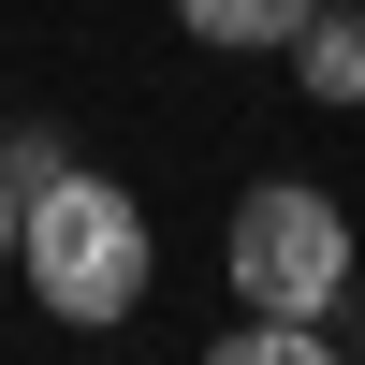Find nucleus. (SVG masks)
Masks as SVG:
<instances>
[{
  "mask_svg": "<svg viewBox=\"0 0 365 365\" xmlns=\"http://www.w3.org/2000/svg\"><path fill=\"white\" fill-rule=\"evenodd\" d=\"M234 292L249 307H307V322H336V292H351V220L307 190V175H263L249 205H234Z\"/></svg>",
  "mask_w": 365,
  "mask_h": 365,
  "instance_id": "f03ea898",
  "label": "nucleus"
},
{
  "mask_svg": "<svg viewBox=\"0 0 365 365\" xmlns=\"http://www.w3.org/2000/svg\"><path fill=\"white\" fill-rule=\"evenodd\" d=\"M15 263L44 292V322H132L146 307V205L73 161L44 190H15Z\"/></svg>",
  "mask_w": 365,
  "mask_h": 365,
  "instance_id": "f257e3e1",
  "label": "nucleus"
},
{
  "mask_svg": "<svg viewBox=\"0 0 365 365\" xmlns=\"http://www.w3.org/2000/svg\"><path fill=\"white\" fill-rule=\"evenodd\" d=\"M44 175H73V132L58 117H15L0 132V190H44Z\"/></svg>",
  "mask_w": 365,
  "mask_h": 365,
  "instance_id": "39448f33",
  "label": "nucleus"
},
{
  "mask_svg": "<svg viewBox=\"0 0 365 365\" xmlns=\"http://www.w3.org/2000/svg\"><path fill=\"white\" fill-rule=\"evenodd\" d=\"M292 73H307L322 103H365V0H351V15H322V0H307V29H292Z\"/></svg>",
  "mask_w": 365,
  "mask_h": 365,
  "instance_id": "7ed1b4c3",
  "label": "nucleus"
},
{
  "mask_svg": "<svg viewBox=\"0 0 365 365\" xmlns=\"http://www.w3.org/2000/svg\"><path fill=\"white\" fill-rule=\"evenodd\" d=\"M175 29H190V44H292L307 0H175Z\"/></svg>",
  "mask_w": 365,
  "mask_h": 365,
  "instance_id": "20e7f679",
  "label": "nucleus"
},
{
  "mask_svg": "<svg viewBox=\"0 0 365 365\" xmlns=\"http://www.w3.org/2000/svg\"><path fill=\"white\" fill-rule=\"evenodd\" d=\"M0 263H15V190H0Z\"/></svg>",
  "mask_w": 365,
  "mask_h": 365,
  "instance_id": "423d86ee",
  "label": "nucleus"
}]
</instances>
